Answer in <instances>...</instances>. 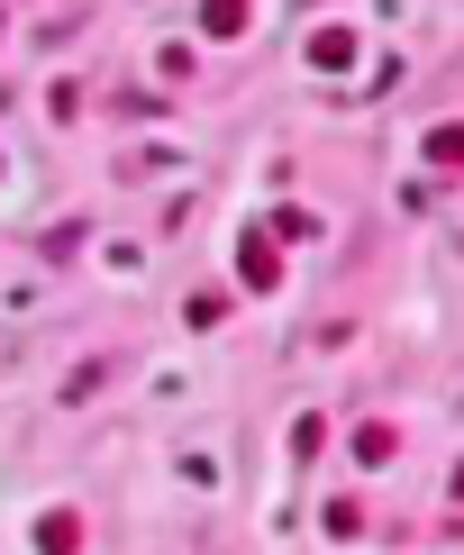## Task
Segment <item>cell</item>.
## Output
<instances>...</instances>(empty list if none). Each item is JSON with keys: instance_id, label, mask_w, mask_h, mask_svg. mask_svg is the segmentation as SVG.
<instances>
[{"instance_id": "1", "label": "cell", "mask_w": 464, "mask_h": 555, "mask_svg": "<svg viewBox=\"0 0 464 555\" xmlns=\"http://www.w3.org/2000/svg\"><path fill=\"white\" fill-rule=\"evenodd\" d=\"M237 273H246L255 292H273V283H283V256H273V228H246V237H237Z\"/></svg>"}, {"instance_id": "2", "label": "cell", "mask_w": 464, "mask_h": 555, "mask_svg": "<svg viewBox=\"0 0 464 555\" xmlns=\"http://www.w3.org/2000/svg\"><path fill=\"white\" fill-rule=\"evenodd\" d=\"M420 155H428L437 173H464V119H437V128L420 137Z\"/></svg>"}, {"instance_id": "3", "label": "cell", "mask_w": 464, "mask_h": 555, "mask_svg": "<svg viewBox=\"0 0 464 555\" xmlns=\"http://www.w3.org/2000/svg\"><path fill=\"white\" fill-rule=\"evenodd\" d=\"M310 64L319 74H346L356 64V28H310Z\"/></svg>"}, {"instance_id": "4", "label": "cell", "mask_w": 464, "mask_h": 555, "mask_svg": "<svg viewBox=\"0 0 464 555\" xmlns=\"http://www.w3.org/2000/svg\"><path fill=\"white\" fill-rule=\"evenodd\" d=\"M246 28V0H201V37H237Z\"/></svg>"}, {"instance_id": "5", "label": "cell", "mask_w": 464, "mask_h": 555, "mask_svg": "<svg viewBox=\"0 0 464 555\" xmlns=\"http://www.w3.org/2000/svg\"><path fill=\"white\" fill-rule=\"evenodd\" d=\"M391 447H401L391 420H364V428H356V455H364V465H391Z\"/></svg>"}, {"instance_id": "6", "label": "cell", "mask_w": 464, "mask_h": 555, "mask_svg": "<svg viewBox=\"0 0 464 555\" xmlns=\"http://www.w3.org/2000/svg\"><path fill=\"white\" fill-rule=\"evenodd\" d=\"M37 546H55V555H64V546H82V519H74V511H55V519H37Z\"/></svg>"}, {"instance_id": "7", "label": "cell", "mask_w": 464, "mask_h": 555, "mask_svg": "<svg viewBox=\"0 0 464 555\" xmlns=\"http://www.w3.org/2000/svg\"><path fill=\"white\" fill-rule=\"evenodd\" d=\"M265 228H273V246H283V237H310V210H300V201H283V210H273Z\"/></svg>"}, {"instance_id": "8", "label": "cell", "mask_w": 464, "mask_h": 555, "mask_svg": "<svg viewBox=\"0 0 464 555\" xmlns=\"http://www.w3.org/2000/svg\"><path fill=\"white\" fill-rule=\"evenodd\" d=\"M228 319V292H192V328H219Z\"/></svg>"}, {"instance_id": "9", "label": "cell", "mask_w": 464, "mask_h": 555, "mask_svg": "<svg viewBox=\"0 0 464 555\" xmlns=\"http://www.w3.org/2000/svg\"><path fill=\"white\" fill-rule=\"evenodd\" d=\"M447 492H455V501H464V465H455V482H447Z\"/></svg>"}]
</instances>
